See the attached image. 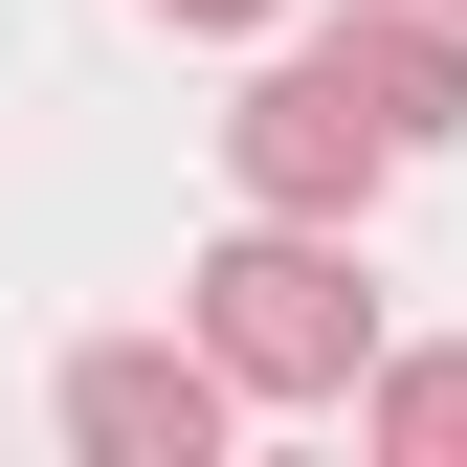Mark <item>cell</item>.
<instances>
[{"label": "cell", "mask_w": 467, "mask_h": 467, "mask_svg": "<svg viewBox=\"0 0 467 467\" xmlns=\"http://www.w3.org/2000/svg\"><path fill=\"white\" fill-rule=\"evenodd\" d=\"M179 334L245 400H357V357H379V267H357V223H223V245L179 267Z\"/></svg>", "instance_id": "1"}, {"label": "cell", "mask_w": 467, "mask_h": 467, "mask_svg": "<svg viewBox=\"0 0 467 467\" xmlns=\"http://www.w3.org/2000/svg\"><path fill=\"white\" fill-rule=\"evenodd\" d=\"M223 179H245L267 223H357V201L400 179V156L357 134V89H334L312 45H289V67H245V111H223Z\"/></svg>", "instance_id": "2"}, {"label": "cell", "mask_w": 467, "mask_h": 467, "mask_svg": "<svg viewBox=\"0 0 467 467\" xmlns=\"http://www.w3.org/2000/svg\"><path fill=\"white\" fill-rule=\"evenodd\" d=\"M223 423H245V379H223L201 334H89L67 357V445L89 467H201Z\"/></svg>", "instance_id": "3"}, {"label": "cell", "mask_w": 467, "mask_h": 467, "mask_svg": "<svg viewBox=\"0 0 467 467\" xmlns=\"http://www.w3.org/2000/svg\"><path fill=\"white\" fill-rule=\"evenodd\" d=\"M312 67L357 89L379 156H445L467 134V23H445V0H357V23H312Z\"/></svg>", "instance_id": "4"}, {"label": "cell", "mask_w": 467, "mask_h": 467, "mask_svg": "<svg viewBox=\"0 0 467 467\" xmlns=\"http://www.w3.org/2000/svg\"><path fill=\"white\" fill-rule=\"evenodd\" d=\"M357 445L379 467H467V357H357Z\"/></svg>", "instance_id": "5"}, {"label": "cell", "mask_w": 467, "mask_h": 467, "mask_svg": "<svg viewBox=\"0 0 467 467\" xmlns=\"http://www.w3.org/2000/svg\"><path fill=\"white\" fill-rule=\"evenodd\" d=\"M156 23H201V45H245V23H289V0H156Z\"/></svg>", "instance_id": "6"}, {"label": "cell", "mask_w": 467, "mask_h": 467, "mask_svg": "<svg viewBox=\"0 0 467 467\" xmlns=\"http://www.w3.org/2000/svg\"><path fill=\"white\" fill-rule=\"evenodd\" d=\"M445 23H467V0H445Z\"/></svg>", "instance_id": "7"}]
</instances>
